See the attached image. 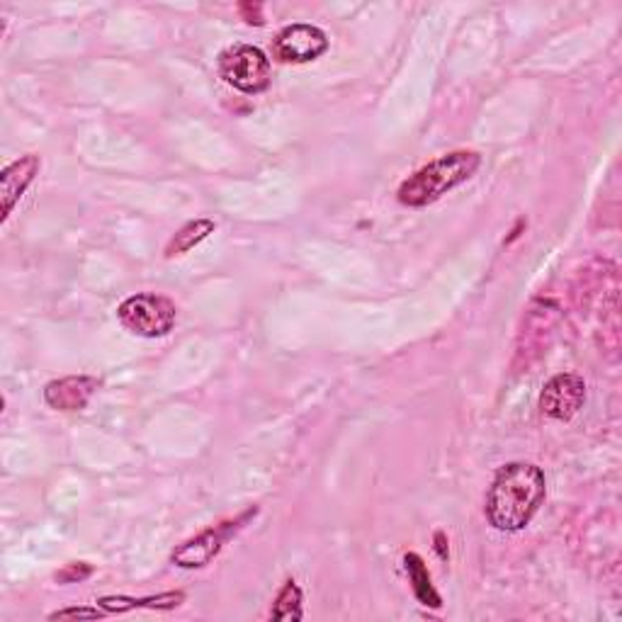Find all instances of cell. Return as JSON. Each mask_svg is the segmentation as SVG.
<instances>
[{
	"instance_id": "obj_1",
	"label": "cell",
	"mask_w": 622,
	"mask_h": 622,
	"mask_svg": "<svg viewBox=\"0 0 622 622\" xmlns=\"http://www.w3.org/2000/svg\"><path fill=\"white\" fill-rule=\"evenodd\" d=\"M547 494L542 469L530 463H511L496 471L487 494V518L496 530L518 532L540 511Z\"/></svg>"
},
{
	"instance_id": "obj_2",
	"label": "cell",
	"mask_w": 622,
	"mask_h": 622,
	"mask_svg": "<svg viewBox=\"0 0 622 622\" xmlns=\"http://www.w3.org/2000/svg\"><path fill=\"white\" fill-rule=\"evenodd\" d=\"M481 166L477 152H453L431 160L428 166L418 168L400 185V203L406 207H426L440 200L445 193L455 190L457 185L467 183Z\"/></svg>"
},
{
	"instance_id": "obj_3",
	"label": "cell",
	"mask_w": 622,
	"mask_h": 622,
	"mask_svg": "<svg viewBox=\"0 0 622 622\" xmlns=\"http://www.w3.org/2000/svg\"><path fill=\"white\" fill-rule=\"evenodd\" d=\"M117 319L124 329L142 339H164L178 321V307L168 297L142 292L127 297L117 309Z\"/></svg>"
},
{
	"instance_id": "obj_4",
	"label": "cell",
	"mask_w": 622,
	"mask_h": 622,
	"mask_svg": "<svg viewBox=\"0 0 622 622\" xmlns=\"http://www.w3.org/2000/svg\"><path fill=\"white\" fill-rule=\"evenodd\" d=\"M219 76L227 81L231 89L258 95L268 91L270 85V59L263 49L253 44H234L224 49L217 59Z\"/></svg>"
},
{
	"instance_id": "obj_5",
	"label": "cell",
	"mask_w": 622,
	"mask_h": 622,
	"mask_svg": "<svg viewBox=\"0 0 622 622\" xmlns=\"http://www.w3.org/2000/svg\"><path fill=\"white\" fill-rule=\"evenodd\" d=\"M256 514H258L256 508H251V511H246L243 516H239L236 520L219 522V526L207 528L205 532L195 535V538L185 540L180 547L173 550L170 562L180 567V569H200V567L209 564L211 559H215L224 550V545H227L234 538V535L243 528V522Z\"/></svg>"
},
{
	"instance_id": "obj_6",
	"label": "cell",
	"mask_w": 622,
	"mask_h": 622,
	"mask_svg": "<svg viewBox=\"0 0 622 622\" xmlns=\"http://www.w3.org/2000/svg\"><path fill=\"white\" fill-rule=\"evenodd\" d=\"M329 37L317 24H290L276 37V59L282 64H309L321 54H326Z\"/></svg>"
},
{
	"instance_id": "obj_7",
	"label": "cell",
	"mask_w": 622,
	"mask_h": 622,
	"mask_svg": "<svg viewBox=\"0 0 622 622\" xmlns=\"http://www.w3.org/2000/svg\"><path fill=\"white\" fill-rule=\"evenodd\" d=\"M583 402H587V382L574 375V372L554 375L545 384V390L540 394L542 414L554 421L574 418L581 412Z\"/></svg>"
},
{
	"instance_id": "obj_8",
	"label": "cell",
	"mask_w": 622,
	"mask_h": 622,
	"mask_svg": "<svg viewBox=\"0 0 622 622\" xmlns=\"http://www.w3.org/2000/svg\"><path fill=\"white\" fill-rule=\"evenodd\" d=\"M101 387V382L89 375H73L49 382L44 387V402L46 406L56 408V412H83L93 394Z\"/></svg>"
},
{
	"instance_id": "obj_9",
	"label": "cell",
	"mask_w": 622,
	"mask_h": 622,
	"mask_svg": "<svg viewBox=\"0 0 622 622\" xmlns=\"http://www.w3.org/2000/svg\"><path fill=\"white\" fill-rule=\"evenodd\" d=\"M40 168L42 158L37 154H28L0 173V200H3V217L0 219L8 221L12 209L20 203V197L28 193V188L34 183Z\"/></svg>"
},
{
	"instance_id": "obj_10",
	"label": "cell",
	"mask_w": 622,
	"mask_h": 622,
	"mask_svg": "<svg viewBox=\"0 0 622 622\" xmlns=\"http://www.w3.org/2000/svg\"><path fill=\"white\" fill-rule=\"evenodd\" d=\"M185 601L183 591H170V593H158V595H146V599H129V595H105L97 603L105 608L107 613H129L136 608H152V611H170L178 608Z\"/></svg>"
},
{
	"instance_id": "obj_11",
	"label": "cell",
	"mask_w": 622,
	"mask_h": 622,
	"mask_svg": "<svg viewBox=\"0 0 622 622\" xmlns=\"http://www.w3.org/2000/svg\"><path fill=\"white\" fill-rule=\"evenodd\" d=\"M404 567H406L408 581H412V589L416 593V599L426 608H440L443 599H440L438 589L433 587V577H431L426 562H423V557L416 554V552H408L404 557Z\"/></svg>"
},
{
	"instance_id": "obj_12",
	"label": "cell",
	"mask_w": 622,
	"mask_h": 622,
	"mask_svg": "<svg viewBox=\"0 0 622 622\" xmlns=\"http://www.w3.org/2000/svg\"><path fill=\"white\" fill-rule=\"evenodd\" d=\"M217 231V224L211 219H193L180 227L176 234H173V239L166 246V258H178L190 253L195 246H200L209 234Z\"/></svg>"
},
{
	"instance_id": "obj_13",
	"label": "cell",
	"mask_w": 622,
	"mask_h": 622,
	"mask_svg": "<svg viewBox=\"0 0 622 622\" xmlns=\"http://www.w3.org/2000/svg\"><path fill=\"white\" fill-rule=\"evenodd\" d=\"M270 618L280 620V622H292V620L304 618V613H302V589L294 579L284 581V587L276 599V605H272Z\"/></svg>"
},
{
	"instance_id": "obj_14",
	"label": "cell",
	"mask_w": 622,
	"mask_h": 622,
	"mask_svg": "<svg viewBox=\"0 0 622 622\" xmlns=\"http://www.w3.org/2000/svg\"><path fill=\"white\" fill-rule=\"evenodd\" d=\"M107 611L103 608H64V611H56L49 615V620H97L105 618Z\"/></svg>"
},
{
	"instance_id": "obj_15",
	"label": "cell",
	"mask_w": 622,
	"mask_h": 622,
	"mask_svg": "<svg viewBox=\"0 0 622 622\" xmlns=\"http://www.w3.org/2000/svg\"><path fill=\"white\" fill-rule=\"evenodd\" d=\"M93 567L91 564H85V562H73V564H69V567H64L59 571L56 574V581L59 583H79V581H83V579H89L91 574H93Z\"/></svg>"
},
{
	"instance_id": "obj_16",
	"label": "cell",
	"mask_w": 622,
	"mask_h": 622,
	"mask_svg": "<svg viewBox=\"0 0 622 622\" xmlns=\"http://www.w3.org/2000/svg\"><path fill=\"white\" fill-rule=\"evenodd\" d=\"M239 12H241V18L248 22V24H263L266 18H263V6L260 3H241L239 6Z\"/></svg>"
}]
</instances>
